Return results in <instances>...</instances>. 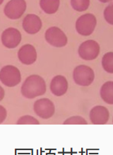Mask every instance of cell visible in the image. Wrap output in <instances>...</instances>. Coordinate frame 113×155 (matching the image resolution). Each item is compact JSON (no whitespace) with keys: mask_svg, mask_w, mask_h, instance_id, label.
<instances>
[{"mask_svg":"<svg viewBox=\"0 0 113 155\" xmlns=\"http://www.w3.org/2000/svg\"><path fill=\"white\" fill-rule=\"evenodd\" d=\"M47 87L43 77L33 74L27 77L21 88L23 96L28 99H33L45 94Z\"/></svg>","mask_w":113,"mask_h":155,"instance_id":"6da1fadb","label":"cell"},{"mask_svg":"<svg viewBox=\"0 0 113 155\" xmlns=\"http://www.w3.org/2000/svg\"><path fill=\"white\" fill-rule=\"evenodd\" d=\"M97 26V18L93 14L87 13L81 15L76 21V30L79 35L83 36L91 35Z\"/></svg>","mask_w":113,"mask_h":155,"instance_id":"7a4b0ae2","label":"cell"},{"mask_svg":"<svg viewBox=\"0 0 113 155\" xmlns=\"http://www.w3.org/2000/svg\"><path fill=\"white\" fill-rule=\"evenodd\" d=\"M73 79L77 85L89 87L95 79V73L91 68L81 64L75 68L73 72Z\"/></svg>","mask_w":113,"mask_h":155,"instance_id":"3957f363","label":"cell"},{"mask_svg":"<svg viewBox=\"0 0 113 155\" xmlns=\"http://www.w3.org/2000/svg\"><path fill=\"white\" fill-rule=\"evenodd\" d=\"M0 81L8 87H14L21 81V72L14 65H6L0 70Z\"/></svg>","mask_w":113,"mask_h":155,"instance_id":"277c9868","label":"cell"},{"mask_svg":"<svg viewBox=\"0 0 113 155\" xmlns=\"http://www.w3.org/2000/svg\"><path fill=\"white\" fill-rule=\"evenodd\" d=\"M100 47L98 42L94 40H88L79 45L78 54L81 59L91 61L96 59L99 55Z\"/></svg>","mask_w":113,"mask_h":155,"instance_id":"5b68a950","label":"cell"},{"mask_svg":"<svg viewBox=\"0 0 113 155\" xmlns=\"http://www.w3.org/2000/svg\"><path fill=\"white\" fill-rule=\"evenodd\" d=\"M45 38L50 45L56 48H62L66 45L68 38L64 31L56 26H52L45 31Z\"/></svg>","mask_w":113,"mask_h":155,"instance_id":"8992f818","label":"cell"},{"mask_svg":"<svg viewBox=\"0 0 113 155\" xmlns=\"http://www.w3.org/2000/svg\"><path fill=\"white\" fill-rule=\"evenodd\" d=\"M33 110L35 114L43 119H49L55 112V106L51 100L47 98H40L34 103Z\"/></svg>","mask_w":113,"mask_h":155,"instance_id":"52a82bcc","label":"cell"},{"mask_svg":"<svg viewBox=\"0 0 113 155\" xmlns=\"http://www.w3.org/2000/svg\"><path fill=\"white\" fill-rule=\"evenodd\" d=\"M26 7L25 0H10L5 7L4 13L10 19L16 20L24 15Z\"/></svg>","mask_w":113,"mask_h":155,"instance_id":"ba28073f","label":"cell"},{"mask_svg":"<svg viewBox=\"0 0 113 155\" xmlns=\"http://www.w3.org/2000/svg\"><path fill=\"white\" fill-rule=\"evenodd\" d=\"M21 33L17 28H8L2 33V43L5 47L13 49L17 47L21 41Z\"/></svg>","mask_w":113,"mask_h":155,"instance_id":"9c48e42d","label":"cell"},{"mask_svg":"<svg viewBox=\"0 0 113 155\" xmlns=\"http://www.w3.org/2000/svg\"><path fill=\"white\" fill-rule=\"evenodd\" d=\"M42 26L43 23L40 18L35 14H27L23 20V28L28 34L33 35L38 33L42 28Z\"/></svg>","mask_w":113,"mask_h":155,"instance_id":"30bf717a","label":"cell"},{"mask_svg":"<svg viewBox=\"0 0 113 155\" xmlns=\"http://www.w3.org/2000/svg\"><path fill=\"white\" fill-rule=\"evenodd\" d=\"M18 58L22 64L31 65L37 60V52L35 47L31 44H26L18 50Z\"/></svg>","mask_w":113,"mask_h":155,"instance_id":"8fae6325","label":"cell"},{"mask_svg":"<svg viewBox=\"0 0 113 155\" xmlns=\"http://www.w3.org/2000/svg\"><path fill=\"white\" fill-rule=\"evenodd\" d=\"M89 118L94 125H105L108 122L110 113L106 107L103 106H96L90 111Z\"/></svg>","mask_w":113,"mask_h":155,"instance_id":"7c38bea8","label":"cell"},{"mask_svg":"<svg viewBox=\"0 0 113 155\" xmlns=\"http://www.w3.org/2000/svg\"><path fill=\"white\" fill-rule=\"evenodd\" d=\"M69 84L67 79L62 75H56L51 80L50 85V91L54 96H62L68 91Z\"/></svg>","mask_w":113,"mask_h":155,"instance_id":"4fadbf2b","label":"cell"},{"mask_svg":"<svg viewBox=\"0 0 113 155\" xmlns=\"http://www.w3.org/2000/svg\"><path fill=\"white\" fill-rule=\"evenodd\" d=\"M102 100L109 105H113V81H106L100 90Z\"/></svg>","mask_w":113,"mask_h":155,"instance_id":"5bb4252c","label":"cell"},{"mask_svg":"<svg viewBox=\"0 0 113 155\" xmlns=\"http://www.w3.org/2000/svg\"><path fill=\"white\" fill-rule=\"evenodd\" d=\"M60 5V0H40V7L47 14H53L57 12Z\"/></svg>","mask_w":113,"mask_h":155,"instance_id":"9a60e30c","label":"cell"},{"mask_svg":"<svg viewBox=\"0 0 113 155\" xmlns=\"http://www.w3.org/2000/svg\"><path fill=\"white\" fill-rule=\"evenodd\" d=\"M102 67L106 72L113 74V52H108L102 58Z\"/></svg>","mask_w":113,"mask_h":155,"instance_id":"2e32d148","label":"cell"},{"mask_svg":"<svg viewBox=\"0 0 113 155\" xmlns=\"http://www.w3.org/2000/svg\"><path fill=\"white\" fill-rule=\"evenodd\" d=\"M71 5L75 11L79 12H85L89 9L90 0H71Z\"/></svg>","mask_w":113,"mask_h":155,"instance_id":"e0dca14e","label":"cell"},{"mask_svg":"<svg viewBox=\"0 0 113 155\" xmlns=\"http://www.w3.org/2000/svg\"><path fill=\"white\" fill-rule=\"evenodd\" d=\"M16 124L18 125H39L40 122L34 117L26 115L21 116L17 120Z\"/></svg>","mask_w":113,"mask_h":155,"instance_id":"ac0fdd59","label":"cell"},{"mask_svg":"<svg viewBox=\"0 0 113 155\" xmlns=\"http://www.w3.org/2000/svg\"><path fill=\"white\" fill-rule=\"evenodd\" d=\"M64 125H86L88 122L85 118L79 116H72L66 119L64 122Z\"/></svg>","mask_w":113,"mask_h":155,"instance_id":"d6986e66","label":"cell"},{"mask_svg":"<svg viewBox=\"0 0 113 155\" xmlns=\"http://www.w3.org/2000/svg\"><path fill=\"white\" fill-rule=\"evenodd\" d=\"M103 15L106 22L113 26V2L110 3L105 7L103 12Z\"/></svg>","mask_w":113,"mask_h":155,"instance_id":"ffe728a7","label":"cell"},{"mask_svg":"<svg viewBox=\"0 0 113 155\" xmlns=\"http://www.w3.org/2000/svg\"><path fill=\"white\" fill-rule=\"evenodd\" d=\"M7 117V109L3 106L0 105V124L6 120Z\"/></svg>","mask_w":113,"mask_h":155,"instance_id":"44dd1931","label":"cell"},{"mask_svg":"<svg viewBox=\"0 0 113 155\" xmlns=\"http://www.w3.org/2000/svg\"><path fill=\"white\" fill-rule=\"evenodd\" d=\"M5 89H3V87L2 86H0V101L3 100L4 97H5Z\"/></svg>","mask_w":113,"mask_h":155,"instance_id":"7402d4cb","label":"cell"},{"mask_svg":"<svg viewBox=\"0 0 113 155\" xmlns=\"http://www.w3.org/2000/svg\"><path fill=\"white\" fill-rule=\"evenodd\" d=\"M99 1L102 3H108V2H110L113 1V0H99Z\"/></svg>","mask_w":113,"mask_h":155,"instance_id":"603a6c76","label":"cell"},{"mask_svg":"<svg viewBox=\"0 0 113 155\" xmlns=\"http://www.w3.org/2000/svg\"><path fill=\"white\" fill-rule=\"evenodd\" d=\"M4 1H5V0H0V5H1L4 2Z\"/></svg>","mask_w":113,"mask_h":155,"instance_id":"cb8c5ba5","label":"cell"},{"mask_svg":"<svg viewBox=\"0 0 113 155\" xmlns=\"http://www.w3.org/2000/svg\"><path fill=\"white\" fill-rule=\"evenodd\" d=\"M112 123H113V120H112Z\"/></svg>","mask_w":113,"mask_h":155,"instance_id":"d4e9b609","label":"cell"}]
</instances>
